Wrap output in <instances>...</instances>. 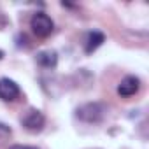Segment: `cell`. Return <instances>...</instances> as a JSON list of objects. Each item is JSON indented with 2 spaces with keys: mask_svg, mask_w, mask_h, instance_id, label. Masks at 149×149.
Returning a JSON list of instances; mask_svg holds the SVG:
<instances>
[{
  "mask_svg": "<svg viewBox=\"0 0 149 149\" xmlns=\"http://www.w3.org/2000/svg\"><path fill=\"white\" fill-rule=\"evenodd\" d=\"M30 26H32L33 33H35L37 37H42V39H44V37H49V35L53 33V30H54L53 19H51L47 14H44V13H35V14L32 16Z\"/></svg>",
  "mask_w": 149,
  "mask_h": 149,
  "instance_id": "1",
  "label": "cell"
},
{
  "mask_svg": "<svg viewBox=\"0 0 149 149\" xmlns=\"http://www.w3.org/2000/svg\"><path fill=\"white\" fill-rule=\"evenodd\" d=\"M107 109L102 104H86L77 109V118H81L86 123H100L105 116Z\"/></svg>",
  "mask_w": 149,
  "mask_h": 149,
  "instance_id": "2",
  "label": "cell"
},
{
  "mask_svg": "<svg viewBox=\"0 0 149 149\" xmlns=\"http://www.w3.org/2000/svg\"><path fill=\"white\" fill-rule=\"evenodd\" d=\"M21 125H23L28 132H32V133H39V132L44 128V125H46V118H44V114H42L40 111H37V109H28V111L21 116Z\"/></svg>",
  "mask_w": 149,
  "mask_h": 149,
  "instance_id": "3",
  "label": "cell"
},
{
  "mask_svg": "<svg viewBox=\"0 0 149 149\" xmlns=\"http://www.w3.org/2000/svg\"><path fill=\"white\" fill-rule=\"evenodd\" d=\"M19 95H21V90H19V86L13 79H9V77H2V79H0V100L14 102Z\"/></svg>",
  "mask_w": 149,
  "mask_h": 149,
  "instance_id": "4",
  "label": "cell"
},
{
  "mask_svg": "<svg viewBox=\"0 0 149 149\" xmlns=\"http://www.w3.org/2000/svg\"><path fill=\"white\" fill-rule=\"evenodd\" d=\"M139 88H140L139 77H135V76H126V77L121 79V83L118 84V95L126 98V97L135 95V93L139 91Z\"/></svg>",
  "mask_w": 149,
  "mask_h": 149,
  "instance_id": "5",
  "label": "cell"
},
{
  "mask_svg": "<svg viewBox=\"0 0 149 149\" xmlns=\"http://www.w3.org/2000/svg\"><path fill=\"white\" fill-rule=\"evenodd\" d=\"M105 42V35L102 33V32H97V30H93V32H90L88 33V39H86V53L90 54V53H93L95 49H98L102 44Z\"/></svg>",
  "mask_w": 149,
  "mask_h": 149,
  "instance_id": "6",
  "label": "cell"
},
{
  "mask_svg": "<svg viewBox=\"0 0 149 149\" xmlns=\"http://www.w3.org/2000/svg\"><path fill=\"white\" fill-rule=\"evenodd\" d=\"M37 63L44 68H54L58 63V56L54 51H40L37 54Z\"/></svg>",
  "mask_w": 149,
  "mask_h": 149,
  "instance_id": "7",
  "label": "cell"
},
{
  "mask_svg": "<svg viewBox=\"0 0 149 149\" xmlns=\"http://www.w3.org/2000/svg\"><path fill=\"white\" fill-rule=\"evenodd\" d=\"M13 133V130L6 125V123H0V139H6V137H9Z\"/></svg>",
  "mask_w": 149,
  "mask_h": 149,
  "instance_id": "8",
  "label": "cell"
},
{
  "mask_svg": "<svg viewBox=\"0 0 149 149\" xmlns=\"http://www.w3.org/2000/svg\"><path fill=\"white\" fill-rule=\"evenodd\" d=\"M9 149H39V147H33V146H23V144H14V146H11Z\"/></svg>",
  "mask_w": 149,
  "mask_h": 149,
  "instance_id": "9",
  "label": "cell"
},
{
  "mask_svg": "<svg viewBox=\"0 0 149 149\" xmlns=\"http://www.w3.org/2000/svg\"><path fill=\"white\" fill-rule=\"evenodd\" d=\"M2 58H4V53H2V51H0V60H2Z\"/></svg>",
  "mask_w": 149,
  "mask_h": 149,
  "instance_id": "10",
  "label": "cell"
}]
</instances>
